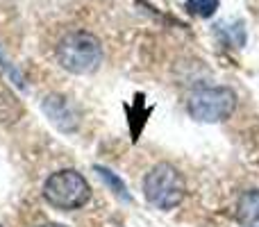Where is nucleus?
Listing matches in <instances>:
<instances>
[{"label":"nucleus","mask_w":259,"mask_h":227,"mask_svg":"<svg viewBox=\"0 0 259 227\" xmlns=\"http://www.w3.org/2000/svg\"><path fill=\"white\" fill-rule=\"evenodd\" d=\"M187 9L193 16L209 18V16H214V12L219 9V0H187Z\"/></svg>","instance_id":"0eeeda50"},{"label":"nucleus","mask_w":259,"mask_h":227,"mask_svg":"<svg viewBox=\"0 0 259 227\" xmlns=\"http://www.w3.org/2000/svg\"><path fill=\"white\" fill-rule=\"evenodd\" d=\"M41 109H44V112L48 114V118L53 120V123L57 125L59 129H66V132L75 129L77 118H75L73 109L68 107V103H66L64 98H57V96H50V98L46 100L44 105H41Z\"/></svg>","instance_id":"39448f33"},{"label":"nucleus","mask_w":259,"mask_h":227,"mask_svg":"<svg viewBox=\"0 0 259 227\" xmlns=\"http://www.w3.org/2000/svg\"><path fill=\"white\" fill-rule=\"evenodd\" d=\"M57 59L62 68L75 75H89V73L98 71L100 62H103V46H100L98 36L84 30L68 32L62 36L57 46Z\"/></svg>","instance_id":"f257e3e1"},{"label":"nucleus","mask_w":259,"mask_h":227,"mask_svg":"<svg viewBox=\"0 0 259 227\" xmlns=\"http://www.w3.org/2000/svg\"><path fill=\"white\" fill-rule=\"evenodd\" d=\"M237 109V94L228 86H205L189 100V114L200 123H223Z\"/></svg>","instance_id":"20e7f679"},{"label":"nucleus","mask_w":259,"mask_h":227,"mask_svg":"<svg viewBox=\"0 0 259 227\" xmlns=\"http://www.w3.org/2000/svg\"><path fill=\"white\" fill-rule=\"evenodd\" d=\"M0 227H3V225H0Z\"/></svg>","instance_id":"9d476101"},{"label":"nucleus","mask_w":259,"mask_h":227,"mask_svg":"<svg viewBox=\"0 0 259 227\" xmlns=\"http://www.w3.org/2000/svg\"><path fill=\"white\" fill-rule=\"evenodd\" d=\"M143 196L152 207L170 211L187 196V182L173 164L161 161L148 170L146 179H143Z\"/></svg>","instance_id":"f03ea898"},{"label":"nucleus","mask_w":259,"mask_h":227,"mask_svg":"<svg viewBox=\"0 0 259 227\" xmlns=\"http://www.w3.org/2000/svg\"><path fill=\"white\" fill-rule=\"evenodd\" d=\"M96 170H98V173H100V177H103L105 182H107L109 187L114 189V193H118V196H121V198H125V200H130V193H127L125 184H123L118 177H114V175H112V170H107V168H100V166H98V168H96Z\"/></svg>","instance_id":"6e6552de"},{"label":"nucleus","mask_w":259,"mask_h":227,"mask_svg":"<svg viewBox=\"0 0 259 227\" xmlns=\"http://www.w3.org/2000/svg\"><path fill=\"white\" fill-rule=\"evenodd\" d=\"M44 198L48 205L57 207L62 211H73L80 209L89 202L91 198V187L84 179V175H80L73 168H64L53 173L44 184Z\"/></svg>","instance_id":"7ed1b4c3"},{"label":"nucleus","mask_w":259,"mask_h":227,"mask_svg":"<svg viewBox=\"0 0 259 227\" xmlns=\"http://www.w3.org/2000/svg\"><path fill=\"white\" fill-rule=\"evenodd\" d=\"M36 227H66V225H62V223H44V225H36Z\"/></svg>","instance_id":"1a4fd4ad"},{"label":"nucleus","mask_w":259,"mask_h":227,"mask_svg":"<svg viewBox=\"0 0 259 227\" xmlns=\"http://www.w3.org/2000/svg\"><path fill=\"white\" fill-rule=\"evenodd\" d=\"M237 220L243 227L259 225V189L246 191L237 202Z\"/></svg>","instance_id":"423d86ee"}]
</instances>
